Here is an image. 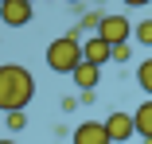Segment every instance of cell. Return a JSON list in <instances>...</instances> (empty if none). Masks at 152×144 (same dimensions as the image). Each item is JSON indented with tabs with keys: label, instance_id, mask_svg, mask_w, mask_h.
I'll list each match as a JSON object with an SVG mask.
<instances>
[{
	"label": "cell",
	"instance_id": "obj_2",
	"mask_svg": "<svg viewBox=\"0 0 152 144\" xmlns=\"http://www.w3.org/2000/svg\"><path fill=\"white\" fill-rule=\"evenodd\" d=\"M82 59H86V51H82L78 31H70V35H63V39H55V43L47 47V66H51L55 74H74Z\"/></svg>",
	"mask_w": 152,
	"mask_h": 144
},
{
	"label": "cell",
	"instance_id": "obj_4",
	"mask_svg": "<svg viewBox=\"0 0 152 144\" xmlns=\"http://www.w3.org/2000/svg\"><path fill=\"white\" fill-rule=\"evenodd\" d=\"M74 144H113V136H109V129H105V121H82L78 129H74V136H70Z\"/></svg>",
	"mask_w": 152,
	"mask_h": 144
},
{
	"label": "cell",
	"instance_id": "obj_14",
	"mask_svg": "<svg viewBox=\"0 0 152 144\" xmlns=\"http://www.w3.org/2000/svg\"><path fill=\"white\" fill-rule=\"evenodd\" d=\"M129 43H113V63H129Z\"/></svg>",
	"mask_w": 152,
	"mask_h": 144
},
{
	"label": "cell",
	"instance_id": "obj_12",
	"mask_svg": "<svg viewBox=\"0 0 152 144\" xmlns=\"http://www.w3.org/2000/svg\"><path fill=\"white\" fill-rule=\"evenodd\" d=\"M23 125H27V117H23V109H12V113H8V129H12V132H20Z\"/></svg>",
	"mask_w": 152,
	"mask_h": 144
},
{
	"label": "cell",
	"instance_id": "obj_9",
	"mask_svg": "<svg viewBox=\"0 0 152 144\" xmlns=\"http://www.w3.org/2000/svg\"><path fill=\"white\" fill-rule=\"evenodd\" d=\"M133 117H137V136H144V140H152V101H140Z\"/></svg>",
	"mask_w": 152,
	"mask_h": 144
},
{
	"label": "cell",
	"instance_id": "obj_5",
	"mask_svg": "<svg viewBox=\"0 0 152 144\" xmlns=\"http://www.w3.org/2000/svg\"><path fill=\"white\" fill-rule=\"evenodd\" d=\"M133 27H137V23H129L125 16H102L98 35H102V39H109V43H125V39L133 35Z\"/></svg>",
	"mask_w": 152,
	"mask_h": 144
},
{
	"label": "cell",
	"instance_id": "obj_18",
	"mask_svg": "<svg viewBox=\"0 0 152 144\" xmlns=\"http://www.w3.org/2000/svg\"><path fill=\"white\" fill-rule=\"evenodd\" d=\"M0 4H4V0H0Z\"/></svg>",
	"mask_w": 152,
	"mask_h": 144
},
{
	"label": "cell",
	"instance_id": "obj_11",
	"mask_svg": "<svg viewBox=\"0 0 152 144\" xmlns=\"http://www.w3.org/2000/svg\"><path fill=\"white\" fill-rule=\"evenodd\" d=\"M133 35H137V43H144V47H152V20H140V23L133 27Z\"/></svg>",
	"mask_w": 152,
	"mask_h": 144
},
{
	"label": "cell",
	"instance_id": "obj_3",
	"mask_svg": "<svg viewBox=\"0 0 152 144\" xmlns=\"http://www.w3.org/2000/svg\"><path fill=\"white\" fill-rule=\"evenodd\" d=\"M31 16H35L31 0H4V4H0V23L4 27H27Z\"/></svg>",
	"mask_w": 152,
	"mask_h": 144
},
{
	"label": "cell",
	"instance_id": "obj_15",
	"mask_svg": "<svg viewBox=\"0 0 152 144\" xmlns=\"http://www.w3.org/2000/svg\"><path fill=\"white\" fill-rule=\"evenodd\" d=\"M129 8H144V4H152V0H125Z\"/></svg>",
	"mask_w": 152,
	"mask_h": 144
},
{
	"label": "cell",
	"instance_id": "obj_13",
	"mask_svg": "<svg viewBox=\"0 0 152 144\" xmlns=\"http://www.w3.org/2000/svg\"><path fill=\"white\" fill-rule=\"evenodd\" d=\"M94 27H102V16H98V12L82 16V27H78V31H94Z\"/></svg>",
	"mask_w": 152,
	"mask_h": 144
},
{
	"label": "cell",
	"instance_id": "obj_7",
	"mask_svg": "<svg viewBox=\"0 0 152 144\" xmlns=\"http://www.w3.org/2000/svg\"><path fill=\"white\" fill-rule=\"evenodd\" d=\"M82 51H86V63H98V66H105V63L113 59V43H109V39H102V35L86 39V43H82Z\"/></svg>",
	"mask_w": 152,
	"mask_h": 144
},
{
	"label": "cell",
	"instance_id": "obj_16",
	"mask_svg": "<svg viewBox=\"0 0 152 144\" xmlns=\"http://www.w3.org/2000/svg\"><path fill=\"white\" fill-rule=\"evenodd\" d=\"M66 4H82V0H66Z\"/></svg>",
	"mask_w": 152,
	"mask_h": 144
},
{
	"label": "cell",
	"instance_id": "obj_6",
	"mask_svg": "<svg viewBox=\"0 0 152 144\" xmlns=\"http://www.w3.org/2000/svg\"><path fill=\"white\" fill-rule=\"evenodd\" d=\"M105 129H109L113 144L117 140H129V136H137V117H133V113H109V117H105Z\"/></svg>",
	"mask_w": 152,
	"mask_h": 144
},
{
	"label": "cell",
	"instance_id": "obj_17",
	"mask_svg": "<svg viewBox=\"0 0 152 144\" xmlns=\"http://www.w3.org/2000/svg\"><path fill=\"white\" fill-rule=\"evenodd\" d=\"M0 144H16V140H0Z\"/></svg>",
	"mask_w": 152,
	"mask_h": 144
},
{
	"label": "cell",
	"instance_id": "obj_8",
	"mask_svg": "<svg viewBox=\"0 0 152 144\" xmlns=\"http://www.w3.org/2000/svg\"><path fill=\"white\" fill-rule=\"evenodd\" d=\"M70 78H74V86H78V90H98V82H102V66L82 59V63H78V70H74Z\"/></svg>",
	"mask_w": 152,
	"mask_h": 144
},
{
	"label": "cell",
	"instance_id": "obj_10",
	"mask_svg": "<svg viewBox=\"0 0 152 144\" xmlns=\"http://www.w3.org/2000/svg\"><path fill=\"white\" fill-rule=\"evenodd\" d=\"M137 82H140V90L152 97V59H144V63L137 66Z\"/></svg>",
	"mask_w": 152,
	"mask_h": 144
},
{
	"label": "cell",
	"instance_id": "obj_1",
	"mask_svg": "<svg viewBox=\"0 0 152 144\" xmlns=\"http://www.w3.org/2000/svg\"><path fill=\"white\" fill-rule=\"evenodd\" d=\"M31 97H35V78H31V70L20 66V63H4V66H0V113L23 109Z\"/></svg>",
	"mask_w": 152,
	"mask_h": 144
}]
</instances>
